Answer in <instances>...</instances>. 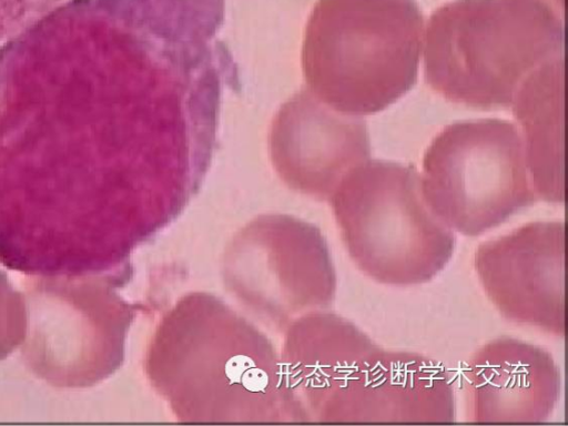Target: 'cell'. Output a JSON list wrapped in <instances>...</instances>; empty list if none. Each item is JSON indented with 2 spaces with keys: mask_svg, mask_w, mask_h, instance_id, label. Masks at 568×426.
I'll use <instances>...</instances> for the list:
<instances>
[{
  "mask_svg": "<svg viewBox=\"0 0 568 426\" xmlns=\"http://www.w3.org/2000/svg\"><path fill=\"white\" fill-rule=\"evenodd\" d=\"M186 0H69L0 47V263L119 267L199 192L239 72Z\"/></svg>",
  "mask_w": 568,
  "mask_h": 426,
  "instance_id": "1",
  "label": "cell"
},
{
  "mask_svg": "<svg viewBox=\"0 0 568 426\" xmlns=\"http://www.w3.org/2000/svg\"><path fill=\"white\" fill-rule=\"evenodd\" d=\"M146 371L180 419L286 418L274 345L213 295L189 294L164 316L149 348Z\"/></svg>",
  "mask_w": 568,
  "mask_h": 426,
  "instance_id": "2",
  "label": "cell"
},
{
  "mask_svg": "<svg viewBox=\"0 0 568 426\" xmlns=\"http://www.w3.org/2000/svg\"><path fill=\"white\" fill-rule=\"evenodd\" d=\"M562 44V0H455L428 22L425 79L455 104L509 108Z\"/></svg>",
  "mask_w": 568,
  "mask_h": 426,
  "instance_id": "3",
  "label": "cell"
},
{
  "mask_svg": "<svg viewBox=\"0 0 568 426\" xmlns=\"http://www.w3.org/2000/svg\"><path fill=\"white\" fill-rule=\"evenodd\" d=\"M423 31L415 0H318L302 52L307 90L343 114L384 111L416 83Z\"/></svg>",
  "mask_w": 568,
  "mask_h": 426,
  "instance_id": "4",
  "label": "cell"
},
{
  "mask_svg": "<svg viewBox=\"0 0 568 426\" xmlns=\"http://www.w3.org/2000/svg\"><path fill=\"white\" fill-rule=\"evenodd\" d=\"M329 201L351 258L381 284L429 282L454 254L456 237L426 204L414 168L367 161Z\"/></svg>",
  "mask_w": 568,
  "mask_h": 426,
  "instance_id": "5",
  "label": "cell"
},
{
  "mask_svg": "<svg viewBox=\"0 0 568 426\" xmlns=\"http://www.w3.org/2000/svg\"><path fill=\"white\" fill-rule=\"evenodd\" d=\"M424 200L449 230L478 236L538 201L517 128L489 119L453 124L423 161Z\"/></svg>",
  "mask_w": 568,
  "mask_h": 426,
  "instance_id": "6",
  "label": "cell"
},
{
  "mask_svg": "<svg viewBox=\"0 0 568 426\" xmlns=\"http://www.w3.org/2000/svg\"><path fill=\"white\" fill-rule=\"evenodd\" d=\"M223 270L232 293L273 326L328 306L336 292L321 231L287 215L260 216L244 227L229 246Z\"/></svg>",
  "mask_w": 568,
  "mask_h": 426,
  "instance_id": "7",
  "label": "cell"
},
{
  "mask_svg": "<svg viewBox=\"0 0 568 426\" xmlns=\"http://www.w3.org/2000/svg\"><path fill=\"white\" fill-rule=\"evenodd\" d=\"M378 348L335 314L312 312L294 320L280 356L285 417L342 422L353 384Z\"/></svg>",
  "mask_w": 568,
  "mask_h": 426,
  "instance_id": "8",
  "label": "cell"
},
{
  "mask_svg": "<svg viewBox=\"0 0 568 426\" xmlns=\"http://www.w3.org/2000/svg\"><path fill=\"white\" fill-rule=\"evenodd\" d=\"M565 225L530 223L481 244L475 271L501 315L564 336Z\"/></svg>",
  "mask_w": 568,
  "mask_h": 426,
  "instance_id": "9",
  "label": "cell"
},
{
  "mask_svg": "<svg viewBox=\"0 0 568 426\" xmlns=\"http://www.w3.org/2000/svg\"><path fill=\"white\" fill-rule=\"evenodd\" d=\"M270 152L288 186L324 201L368 161L371 144L362 119L331 109L304 89L275 116Z\"/></svg>",
  "mask_w": 568,
  "mask_h": 426,
  "instance_id": "10",
  "label": "cell"
},
{
  "mask_svg": "<svg viewBox=\"0 0 568 426\" xmlns=\"http://www.w3.org/2000/svg\"><path fill=\"white\" fill-rule=\"evenodd\" d=\"M467 375L475 422H542L559 398L560 375L550 354L514 338L480 348Z\"/></svg>",
  "mask_w": 568,
  "mask_h": 426,
  "instance_id": "11",
  "label": "cell"
},
{
  "mask_svg": "<svg viewBox=\"0 0 568 426\" xmlns=\"http://www.w3.org/2000/svg\"><path fill=\"white\" fill-rule=\"evenodd\" d=\"M454 389L445 368L423 355L378 348L353 384L342 422H450Z\"/></svg>",
  "mask_w": 568,
  "mask_h": 426,
  "instance_id": "12",
  "label": "cell"
},
{
  "mask_svg": "<svg viewBox=\"0 0 568 426\" xmlns=\"http://www.w3.org/2000/svg\"><path fill=\"white\" fill-rule=\"evenodd\" d=\"M524 130L527 169L539 199L564 202V62L556 58L535 70L511 104Z\"/></svg>",
  "mask_w": 568,
  "mask_h": 426,
  "instance_id": "13",
  "label": "cell"
},
{
  "mask_svg": "<svg viewBox=\"0 0 568 426\" xmlns=\"http://www.w3.org/2000/svg\"><path fill=\"white\" fill-rule=\"evenodd\" d=\"M61 0H0V41L21 33Z\"/></svg>",
  "mask_w": 568,
  "mask_h": 426,
  "instance_id": "14",
  "label": "cell"
}]
</instances>
